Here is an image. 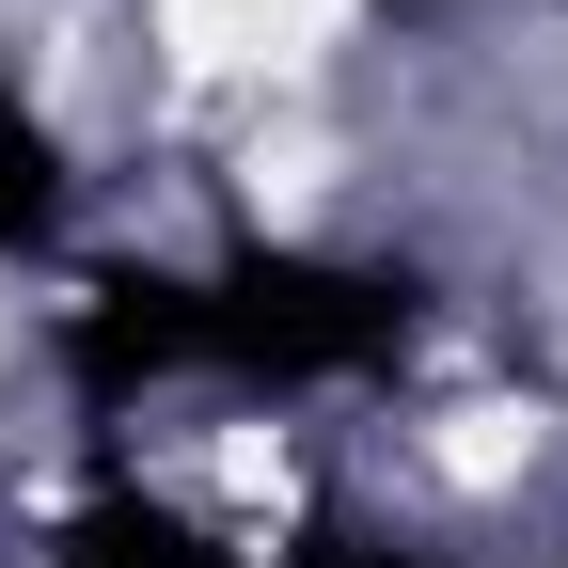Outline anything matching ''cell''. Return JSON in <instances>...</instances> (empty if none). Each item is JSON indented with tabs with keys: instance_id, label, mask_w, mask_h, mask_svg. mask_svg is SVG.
<instances>
[{
	"instance_id": "7a4b0ae2",
	"label": "cell",
	"mask_w": 568,
	"mask_h": 568,
	"mask_svg": "<svg viewBox=\"0 0 568 568\" xmlns=\"http://www.w3.org/2000/svg\"><path fill=\"white\" fill-rule=\"evenodd\" d=\"M190 364V284H95V316H80V379L126 395V379H174Z\"/></svg>"
},
{
	"instance_id": "6da1fadb",
	"label": "cell",
	"mask_w": 568,
	"mask_h": 568,
	"mask_svg": "<svg viewBox=\"0 0 568 568\" xmlns=\"http://www.w3.org/2000/svg\"><path fill=\"white\" fill-rule=\"evenodd\" d=\"M410 347V284L379 268H316V253H253L222 284H190V364H253V379H332Z\"/></svg>"
},
{
	"instance_id": "277c9868",
	"label": "cell",
	"mask_w": 568,
	"mask_h": 568,
	"mask_svg": "<svg viewBox=\"0 0 568 568\" xmlns=\"http://www.w3.org/2000/svg\"><path fill=\"white\" fill-rule=\"evenodd\" d=\"M48 205H63V174H48V126L0 95V253H17V237H48Z\"/></svg>"
},
{
	"instance_id": "5b68a950",
	"label": "cell",
	"mask_w": 568,
	"mask_h": 568,
	"mask_svg": "<svg viewBox=\"0 0 568 568\" xmlns=\"http://www.w3.org/2000/svg\"><path fill=\"white\" fill-rule=\"evenodd\" d=\"M316 568H410V552H364V537H332V552H316Z\"/></svg>"
},
{
	"instance_id": "3957f363",
	"label": "cell",
	"mask_w": 568,
	"mask_h": 568,
	"mask_svg": "<svg viewBox=\"0 0 568 568\" xmlns=\"http://www.w3.org/2000/svg\"><path fill=\"white\" fill-rule=\"evenodd\" d=\"M63 568H222L190 521H159V506H95L80 537H63Z\"/></svg>"
}]
</instances>
